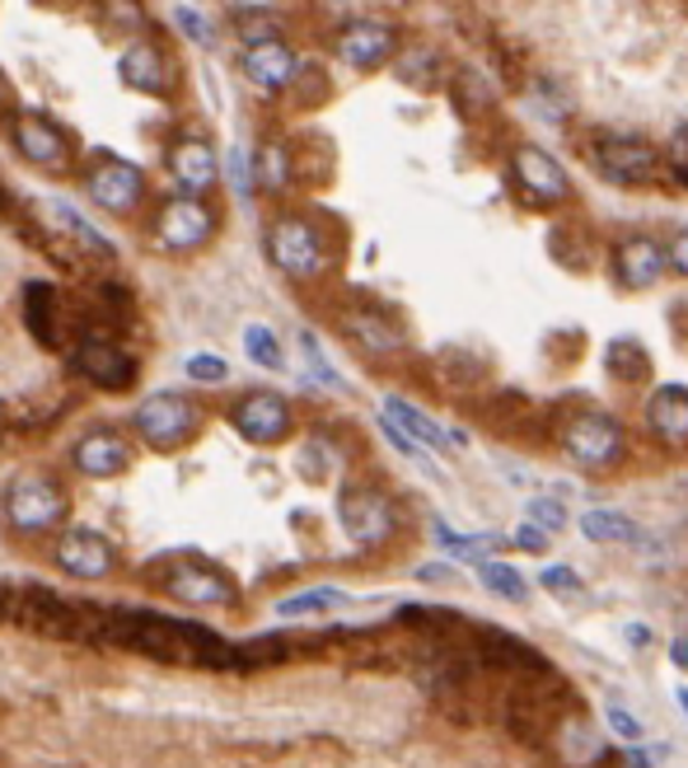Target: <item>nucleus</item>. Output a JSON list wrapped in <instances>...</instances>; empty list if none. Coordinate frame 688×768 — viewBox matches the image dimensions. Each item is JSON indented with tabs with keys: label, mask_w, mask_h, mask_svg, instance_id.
Masks as SVG:
<instances>
[{
	"label": "nucleus",
	"mask_w": 688,
	"mask_h": 768,
	"mask_svg": "<svg viewBox=\"0 0 688 768\" xmlns=\"http://www.w3.org/2000/svg\"><path fill=\"white\" fill-rule=\"evenodd\" d=\"M342 328H347V337H352L356 347L375 352V356H394L403 347V333L389 324L380 309H356V314H347V319H342Z\"/></svg>",
	"instance_id": "22"
},
{
	"label": "nucleus",
	"mask_w": 688,
	"mask_h": 768,
	"mask_svg": "<svg viewBox=\"0 0 688 768\" xmlns=\"http://www.w3.org/2000/svg\"><path fill=\"white\" fill-rule=\"evenodd\" d=\"M169 174L178 178L183 197H202L216 188L220 178V165H216V150L206 146L202 137H183L174 150H169Z\"/></svg>",
	"instance_id": "19"
},
{
	"label": "nucleus",
	"mask_w": 688,
	"mask_h": 768,
	"mask_svg": "<svg viewBox=\"0 0 688 768\" xmlns=\"http://www.w3.org/2000/svg\"><path fill=\"white\" fill-rule=\"evenodd\" d=\"M605 721H609V731L623 740V745H641V721H637V712H628L623 703H609V708H605Z\"/></svg>",
	"instance_id": "33"
},
{
	"label": "nucleus",
	"mask_w": 688,
	"mask_h": 768,
	"mask_svg": "<svg viewBox=\"0 0 688 768\" xmlns=\"http://www.w3.org/2000/svg\"><path fill=\"white\" fill-rule=\"evenodd\" d=\"M85 193L95 197L104 211L131 216L136 207H141V197H146V178H141V169L127 165V160H104V165L89 169Z\"/></svg>",
	"instance_id": "11"
},
{
	"label": "nucleus",
	"mask_w": 688,
	"mask_h": 768,
	"mask_svg": "<svg viewBox=\"0 0 688 768\" xmlns=\"http://www.w3.org/2000/svg\"><path fill=\"white\" fill-rule=\"evenodd\" d=\"M183 371H188L193 384H220V380H229V366H225L220 356H188V366H183Z\"/></svg>",
	"instance_id": "35"
},
{
	"label": "nucleus",
	"mask_w": 688,
	"mask_h": 768,
	"mask_svg": "<svg viewBox=\"0 0 688 768\" xmlns=\"http://www.w3.org/2000/svg\"><path fill=\"white\" fill-rule=\"evenodd\" d=\"M380 432H384L389 441H394V445L403 450V455H422V450H417V445H412V441H407V436L399 432V426H394V422H380Z\"/></svg>",
	"instance_id": "42"
},
{
	"label": "nucleus",
	"mask_w": 688,
	"mask_h": 768,
	"mask_svg": "<svg viewBox=\"0 0 688 768\" xmlns=\"http://www.w3.org/2000/svg\"><path fill=\"white\" fill-rule=\"evenodd\" d=\"M52 220H57L71 239H80L85 248H95V254H112V239H104L99 225H95V220H85L76 207H66V201H52Z\"/></svg>",
	"instance_id": "28"
},
{
	"label": "nucleus",
	"mask_w": 688,
	"mask_h": 768,
	"mask_svg": "<svg viewBox=\"0 0 688 768\" xmlns=\"http://www.w3.org/2000/svg\"><path fill=\"white\" fill-rule=\"evenodd\" d=\"M609 371L618 375L623 371V380L632 375V380H647L651 375V361H647V352H641L637 343H613L609 347Z\"/></svg>",
	"instance_id": "30"
},
{
	"label": "nucleus",
	"mask_w": 688,
	"mask_h": 768,
	"mask_svg": "<svg viewBox=\"0 0 688 768\" xmlns=\"http://www.w3.org/2000/svg\"><path fill=\"white\" fill-rule=\"evenodd\" d=\"M679 708H684V717H688V689H679Z\"/></svg>",
	"instance_id": "44"
},
{
	"label": "nucleus",
	"mask_w": 688,
	"mask_h": 768,
	"mask_svg": "<svg viewBox=\"0 0 688 768\" xmlns=\"http://www.w3.org/2000/svg\"><path fill=\"white\" fill-rule=\"evenodd\" d=\"M131 422L155 450H178L197 432V408L183 394H150Z\"/></svg>",
	"instance_id": "6"
},
{
	"label": "nucleus",
	"mask_w": 688,
	"mask_h": 768,
	"mask_svg": "<svg viewBox=\"0 0 688 768\" xmlns=\"http://www.w3.org/2000/svg\"><path fill=\"white\" fill-rule=\"evenodd\" d=\"M539 585L543 591H558V595H577L581 577H577V568H567V562H548V568L539 572Z\"/></svg>",
	"instance_id": "32"
},
{
	"label": "nucleus",
	"mask_w": 688,
	"mask_h": 768,
	"mask_svg": "<svg viewBox=\"0 0 688 768\" xmlns=\"http://www.w3.org/2000/svg\"><path fill=\"white\" fill-rule=\"evenodd\" d=\"M511 544H520L524 553H543V549H548V534H543V530H534L530 521H524V525H515V534H511Z\"/></svg>",
	"instance_id": "39"
},
{
	"label": "nucleus",
	"mask_w": 688,
	"mask_h": 768,
	"mask_svg": "<svg viewBox=\"0 0 688 768\" xmlns=\"http://www.w3.org/2000/svg\"><path fill=\"white\" fill-rule=\"evenodd\" d=\"M347 595L333 591V585H314V591H301V595H286L277 604V619H301V614H324V609H342Z\"/></svg>",
	"instance_id": "27"
},
{
	"label": "nucleus",
	"mask_w": 688,
	"mask_h": 768,
	"mask_svg": "<svg viewBox=\"0 0 688 768\" xmlns=\"http://www.w3.org/2000/svg\"><path fill=\"white\" fill-rule=\"evenodd\" d=\"M337 521L356 544H384L394 534V502L380 488H342Z\"/></svg>",
	"instance_id": "8"
},
{
	"label": "nucleus",
	"mask_w": 688,
	"mask_h": 768,
	"mask_svg": "<svg viewBox=\"0 0 688 768\" xmlns=\"http://www.w3.org/2000/svg\"><path fill=\"white\" fill-rule=\"evenodd\" d=\"M244 76L254 80L258 89H286L295 76H301V57H295L282 38H258L244 48Z\"/></svg>",
	"instance_id": "18"
},
{
	"label": "nucleus",
	"mask_w": 688,
	"mask_h": 768,
	"mask_svg": "<svg viewBox=\"0 0 688 768\" xmlns=\"http://www.w3.org/2000/svg\"><path fill=\"white\" fill-rule=\"evenodd\" d=\"M665 263H670V273L688 277V225H684V230H675L670 244H665Z\"/></svg>",
	"instance_id": "38"
},
{
	"label": "nucleus",
	"mask_w": 688,
	"mask_h": 768,
	"mask_svg": "<svg viewBox=\"0 0 688 768\" xmlns=\"http://www.w3.org/2000/svg\"><path fill=\"white\" fill-rule=\"evenodd\" d=\"M665 273H670V263H665V244L656 235H628L623 244L613 248V277H618V286L647 291Z\"/></svg>",
	"instance_id": "12"
},
{
	"label": "nucleus",
	"mask_w": 688,
	"mask_h": 768,
	"mask_svg": "<svg viewBox=\"0 0 688 768\" xmlns=\"http://www.w3.org/2000/svg\"><path fill=\"white\" fill-rule=\"evenodd\" d=\"M76 371L89 380V384H99V390H127L136 366H131V356L112 343V337L104 333H89L80 337V347H76Z\"/></svg>",
	"instance_id": "13"
},
{
	"label": "nucleus",
	"mask_w": 688,
	"mask_h": 768,
	"mask_svg": "<svg viewBox=\"0 0 688 768\" xmlns=\"http://www.w3.org/2000/svg\"><path fill=\"white\" fill-rule=\"evenodd\" d=\"M590 160L600 169L609 184H623V188H641V184H656L660 178V150L641 137H594L590 141Z\"/></svg>",
	"instance_id": "5"
},
{
	"label": "nucleus",
	"mask_w": 688,
	"mask_h": 768,
	"mask_svg": "<svg viewBox=\"0 0 688 768\" xmlns=\"http://www.w3.org/2000/svg\"><path fill=\"white\" fill-rule=\"evenodd\" d=\"M641 422L665 445H688V390L684 384H656L647 394V408H641Z\"/></svg>",
	"instance_id": "17"
},
{
	"label": "nucleus",
	"mask_w": 688,
	"mask_h": 768,
	"mask_svg": "<svg viewBox=\"0 0 688 768\" xmlns=\"http://www.w3.org/2000/svg\"><path fill=\"white\" fill-rule=\"evenodd\" d=\"M384 422H394L399 432H403L412 445H417V450H422V445L445 450V445L454 441L441 422H431V417L417 408V403H407V398H399V394H389V398H384Z\"/></svg>",
	"instance_id": "21"
},
{
	"label": "nucleus",
	"mask_w": 688,
	"mask_h": 768,
	"mask_svg": "<svg viewBox=\"0 0 688 768\" xmlns=\"http://www.w3.org/2000/svg\"><path fill=\"white\" fill-rule=\"evenodd\" d=\"M267 258H272V267H282L286 277L305 282V277H318L328 267V248H324V235H318L314 220L282 216L267 230Z\"/></svg>",
	"instance_id": "2"
},
{
	"label": "nucleus",
	"mask_w": 688,
	"mask_h": 768,
	"mask_svg": "<svg viewBox=\"0 0 688 768\" xmlns=\"http://www.w3.org/2000/svg\"><path fill=\"white\" fill-rule=\"evenodd\" d=\"M174 19H178V29H183V33L202 42V48H206V42H212V24H206V14H202V10L178 6V10H174Z\"/></svg>",
	"instance_id": "37"
},
{
	"label": "nucleus",
	"mask_w": 688,
	"mask_h": 768,
	"mask_svg": "<svg viewBox=\"0 0 688 768\" xmlns=\"http://www.w3.org/2000/svg\"><path fill=\"white\" fill-rule=\"evenodd\" d=\"M665 750H647V745H628V768H656Z\"/></svg>",
	"instance_id": "41"
},
{
	"label": "nucleus",
	"mask_w": 688,
	"mask_h": 768,
	"mask_svg": "<svg viewBox=\"0 0 688 768\" xmlns=\"http://www.w3.org/2000/svg\"><path fill=\"white\" fill-rule=\"evenodd\" d=\"M150 577L159 581V591L174 595L178 604H193V609H216V604H235V581H229L220 568L202 562L193 553H169L150 562Z\"/></svg>",
	"instance_id": "1"
},
{
	"label": "nucleus",
	"mask_w": 688,
	"mask_h": 768,
	"mask_svg": "<svg viewBox=\"0 0 688 768\" xmlns=\"http://www.w3.org/2000/svg\"><path fill=\"white\" fill-rule=\"evenodd\" d=\"M562 450H567V460L581 464V469H613L623 460L628 436L609 413H577L562 426Z\"/></svg>",
	"instance_id": "3"
},
{
	"label": "nucleus",
	"mask_w": 688,
	"mask_h": 768,
	"mask_svg": "<svg viewBox=\"0 0 688 768\" xmlns=\"http://www.w3.org/2000/svg\"><path fill=\"white\" fill-rule=\"evenodd\" d=\"M581 534L590 544H623V539H637V521L623 511H586L581 515Z\"/></svg>",
	"instance_id": "24"
},
{
	"label": "nucleus",
	"mask_w": 688,
	"mask_h": 768,
	"mask_svg": "<svg viewBox=\"0 0 688 768\" xmlns=\"http://www.w3.org/2000/svg\"><path fill=\"white\" fill-rule=\"evenodd\" d=\"M71 460L80 473H89V479H112V473L127 469V441L118 432H108V426H99V432L76 441Z\"/></svg>",
	"instance_id": "20"
},
{
	"label": "nucleus",
	"mask_w": 688,
	"mask_h": 768,
	"mask_svg": "<svg viewBox=\"0 0 688 768\" xmlns=\"http://www.w3.org/2000/svg\"><path fill=\"white\" fill-rule=\"evenodd\" d=\"M301 347H305V361H309V371L318 375L328 384V390H342V375L328 366V356H324V347H318V337L314 333H301Z\"/></svg>",
	"instance_id": "34"
},
{
	"label": "nucleus",
	"mask_w": 688,
	"mask_h": 768,
	"mask_svg": "<svg viewBox=\"0 0 688 768\" xmlns=\"http://www.w3.org/2000/svg\"><path fill=\"white\" fill-rule=\"evenodd\" d=\"M478 581H483L488 591L501 595V600H515V604L530 600V581H524L520 568H511V562H497V558L478 562Z\"/></svg>",
	"instance_id": "25"
},
{
	"label": "nucleus",
	"mask_w": 688,
	"mask_h": 768,
	"mask_svg": "<svg viewBox=\"0 0 688 768\" xmlns=\"http://www.w3.org/2000/svg\"><path fill=\"white\" fill-rule=\"evenodd\" d=\"M670 661L688 675V638H675V642H670Z\"/></svg>",
	"instance_id": "43"
},
{
	"label": "nucleus",
	"mask_w": 688,
	"mask_h": 768,
	"mask_svg": "<svg viewBox=\"0 0 688 768\" xmlns=\"http://www.w3.org/2000/svg\"><path fill=\"white\" fill-rule=\"evenodd\" d=\"M229 178H235V193L248 197V160H244V150H229Z\"/></svg>",
	"instance_id": "40"
},
{
	"label": "nucleus",
	"mask_w": 688,
	"mask_h": 768,
	"mask_svg": "<svg viewBox=\"0 0 688 768\" xmlns=\"http://www.w3.org/2000/svg\"><path fill=\"white\" fill-rule=\"evenodd\" d=\"M57 562H61V572H71L80 581H99L112 572V544L99 534V530H66L57 539Z\"/></svg>",
	"instance_id": "15"
},
{
	"label": "nucleus",
	"mask_w": 688,
	"mask_h": 768,
	"mask_svg": "<svg viewBox=\"0 0 688 768\" xmlns=\"http://www.w3.org/2000/svg\"><path fill=\"white\" fill-rule=\"evenodd\" d=\"M216 235V211L202 197H169L155 216V239L183 254V248H202Z\"/></svg>",
	"instance_id": "9"
},
{
	"label": "nucleus",
	"mask_w": 688,
	"mask_h": 768,
	"mask_svg": "<svg viewBox=\"0 0 688 768\" xmlns=\"http://www.w3.org/2000/svg\"><path fill=\"white\" fill-rule=\"evenodd\" d=\"M229 422H235V432L244 441H254V445H277L291 436V403L282 394H272V390H254V394H244L235 403V413H229Z\"/></svg>",
	"instance_id": "10"
},
{
	"label": "nucleus",
	"mask_w": 688,
	"mask_h": 768,
	"mask_svg": "<svg viewBox=\"0 0 688 768\" xmlns=\"http://www.w3.org/2000/svg\"><path fill=\"white\" fill-rule=\"evenodd\" d=\"M435 539H441L450 553L473 558V562H488V549H492V534H488V539H464V534H454L445 521H435Z\"/></svg>",
	"instance_id": "31"
},
{
	"label": "nucleus",
	"mask_w": 688,
	"mask_h": 768,
	"mask_svg": "<svg viewBox=\"0 0 688 768\" xmlns=\"http://www.w3.org/2000/svg\"><path fill=\"white\" fill-rule=\"evenodd\" d=\"M244 352H248V361H254V366H263V371H282V366H286L282 337L272 333L267 324H248V328H244Z\"/></svg>",
	"instance_id": "26"
},
{
	"label": "nucleus",
	"mask_w": 688,
	"mask_h": 768,
	"mask_svg": "<svg viewBox=\"0 0 688 768\" xmlns=\"http://www.w3.org/2000/svg\"><path fill=\"white\" fill-rule=\"evenodd\" d=\"M14 146L24 160L42 165V169H66L71 165V141L61 137V127L48 122L42 112H19V122H14Z\"/></svg>",
	"instance_id": "14"
},
{
	"label": "nucleus",
	"mask_w": 688,
	"mask_h": 768,
	"mask_svg": "<svg viewBox=\"0 0 688 768\" xmlns=\"http://www.w3.org/2000/svg\"><path fill=\"white\" fill-rule=\"evenodd\" d=\"M399 38L389 24H380V19H356V24H347L337 33V57L356 66V71H375V66H384L389 57H394Z\"/></svg>",
	"instance_id": "16"
},
{
	"label": "nucleus",
	"mask_w": 688,
	"mask_h": 768,
	"mask_svg": "<svg viewBox=\"0 0 688 768\" xmlns=\"http://www.w3.org/2000/svg\"><path fill=\"white\" fill-rule=\"evenodd\" d=\"M511 174H515V188L530 201H539V207H558V201L571 197V174L543 146H515Z\"/></svg>",
	"instance_id": "7"
},
{
	"label": "nucleus",
	"mask_w": 688,
	"mask_h": 768,
	"mask_svg": "<svg viewBox=\"0 0 688 768\" xmlns=\"http://www.w3.org/2000/svg\"><path fill=\"white\" fill-rule=\"evenodd\" d=\"M118 76L131 85V89H146V95H159L169 80V66L159 57L150 42H127V52L118 57Z\"/></svg>",
	"instance_id": "23"
},
{
	"label": "nucleus",
	"mask_w": 688,
	"mask_h": 768,
	"mask_svg": "<svg viewBox=\"0 0 688 768\" xmlns=\"http://www.w3.org/2000/svg\"><path fill=\"white\" fill-rule=\"evenodd\" d=\"M524 521L553 539L558 530H567V506L558 502V496H530V506H524Z\"/></svg>",
	"instance_id": "29"
},
{
	"label": "nucleus",
	"mask_w": 688,
	"mask_h": 768,
	"mask_svg": "<svg viewBox=\"0 0 688 768\" xmlns=\"http://www.w3.org/2000/svg\"><path fill=\"white\" fill-rule=\"evenodd\" d=\"M61 515H66V496L48 473H19V479L6 488V521L19 534L52 530Z\"/></svg>",
	"instance_id": "4"
},
{
	"label": "nucleus",
	"mask_w": 688,
	"mask_h": 768,
	"mask_svg": "<svg viewBox=\"0 0 688 768\" xmlns=\"http://www.w3.org/2000/svg\"><path fill=\"white\" fill-rule=\"evenodd\" d=\"M254 165V174H258V184H267V188H282V178H286V155L272 146V150H263L258 160H248Z\"/></svg>",
	"instance_id": "36"
}]
</instances>
